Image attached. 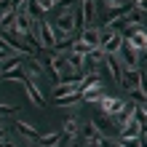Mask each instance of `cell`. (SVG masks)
I'll return each mask as SVG.
<instances>
[{
  "instance_id": "cell-4",
  "label": "cell",
  "mask_w": 147,
  "mask_h": 147,
  "mask_svg": "<svg viewBox=\"0 0 147 147\" xmlns=\"http://www.w3.org/2000/svg\"><path fill=\"white\" fill-rule=\"evenodd\" d=\"M80 86L83 80L78 78V80H67V83H56L54 86V99H64V96H70V94H80Z\"/></svg>"
},
{
  "instance_id": "cell-39",
  "label": "cell",
  "mask_w": 147,
  "mask_h": 147,
  "mask_svg": "<svg viewBox=\"0 0 147 147\" xmlns=\"http://www.w3.org/2000/svg\"><path fill=\"white\" fill-rule=\"evenodd\" d=\"M80 3H83V0H80Z\"/></svg>"
},
{
  "instance_id": "cell-13",
  "label": "cell",
  "mask_w": 147,
  "mask_h": 147,
  "mask_svg": "<svg viewBox=\"0 0 147 147\" xmlns=\"http://www.w3.org/2000/svg\"><path fill=\"white\" fill-rule=\"evenodd\" d=\"M62 144V134L59 131H51V134H43L38 139V147H59Z\"/></svg>"
},
{
  "instance_id": "cell-29",
  "label": "cell",
  "mask_w": 147,
  "mask_h": 147,
  "mask_svg": "<svg viewBox=\"0 0 147 147\" xmlns=\"http://www.w3.org/2000/svg\"><path fill=\"white\" fill-rule=\"evenodd\" d=\"M38 5H40V11H51L56 3H54V0H38Z\"/></svg>"
},
{
  "instance_id": "cell-8",
  "label": "cell",
  "mask_w": 147,
  "mask_h": 147,
  "mask_svg": "<svg viewBox=\"0 0 147 147\" xmlns=\"http://www.w3.org/2000/svg\"><path fill=\"white\" fill-rule=\"evenodd\" d=\"M105 67L110 70V75H112V78H115V80L120 83V78H123V70H126V67H123V62H120V59H118L115 54L105 59Z\"/></svg>"
},
{
  "instance_id": "cell-7",
  "label": "cell",
  "mask_w": 147,
  "mask_h": 147,
  "mask_svg": "<svg viewBox=\"0 0 147 147\" xmlns=\"http://www.w3.org/2000/svg\"><path fill=\"white\" fill-rule=\"evenodd\" d=\"M123 105H126V102H120V99H115V96H105V99H102L99 102V107H102V112H105V115H118V112L120 110H123Z\"/></svg>"
},
{
  "instance_id": "cell-24",
  "label": "cell",
  "mask_w": 147,
  "mask_h": 147,
  "mask_svg": "<svg viewBox=\"0 0 147 147\" xmlns=\"http://www.w3.org/2000/svg\"><path fill=\"white\" fill-rule=\"evenodd\" d=\"M120 147H142V136H128V139H120Z\"/></svg>"
},
{
  "instance_id": "cell-25",
  "label": "cell",
  "mask_w": 147,
  "mask_h": 147,
  "mask_svg": "<svg viewBox=\"0 0 147 147\" xmlns=\"http://www.w3.org/2000/svg\"><path fill=\"white\" fill-rule=\"evenodd\" d=\"M16 105H0V118H8V115H16Z\"/></svg>"
},
{
  "instance_id": "cell-5",
  "label": "cell",
  "mask_w": 147,
  "mask_h": 147,
  "mask_svg": "<svg viewBox=\"0 0 147 147\" xmlns=\"http://www.w3.org/2000/svg\"><path fill=\"white\" fill-rule=\"evenodd\" d=\"M139 80H142V70L139 67H136V70H123L120 86H123L126 91H134V88H139Z\"/></svg>"
},
{
  "instance_id": "cell-31",
  "label": "cell",
  "mask_w": 147,
  "mask_h": 147,
  "mask_svg": "<svg viewBox=\"0 0 147 147\" xmlns=\"http://www.w3.org/2000/svg\"><path fill=\"white\" fill-rule=\"evenodd\" d=\"M107 5H112V8H118V5H128V0H105Z\"/></svg>"
},
{
  "instance_id": "cell-14",
  "label": "cell",
  "mask_w": 147,
  "mask_h": 147,
  "mask_svg": "<svg viewBox=\"0 0 147 147\" xmlns=\"http://www.w3.org/2000/svg\"><path fill=\"white\" fill-rule=\"evenodd\" d=\"M128 43H131V46L142 54V51L147 48V32H144V30H136L134 35H128Z\"/></svg>"
},
{
  "instance_id": "cell-33",
  "label": "cell",
  "mask_w": 147,
  "mask_h": 147,
  "mask_svg": "<svg viewBox=\"0 0 147 147\" xmlns=\"http://www.w3.org/2000/svg\"><path fill=\"white\" fill-rule=\"evenodd\" d=\"M75 0H59V5H72Z\"/></svg>"
},
{
  "instance_id": "cell-1",
  "label": "cell",
  "mask_w": 147,
  "mask_h": 147,
  "mask_svg": "<svg viewBox=\"0 0 147 147\" xmlns=\"http://www.w3.org/2000/svg\"><path fill=\"white\" fill-rule=\"evenodd\" d=\"M78 16H80V11L70 8V11H64V13L56 19L54 30H56V38H59V40H62V38H67V35H70V32L75 30V24H78ZM56 46H59V43H56Z\"/></svg>"
},
{
  "instance_id": "cell-37",
  "label": "cell",
  "mask_w": 147,
  "mask_h": 147,
  "mask_svg": "<svg viewBox=\"0 0 147 147\" xmlns=\"http://www.w3.org/2000/svg\"><path fill=\"white\" fill-rule=\"evenodd\" d=\"M0 3H8V0H0Z\"/></svg>"
},
{
  "instance_id": "cell-18",
  "label": "cell",
  "mask_w": 147,
  "mask_h": 147,
  "mask_svg": "<svg viewBox=\"0 0 147 147\" xmlns=\"http://www.w3.org/2000/svg\"><path fill=\"white\" fill-rule=\"evenodd\" d=\"M78 131H80V123H78L75 118H67L64 120V136H62V142H70Z\"/></svg>"
},
{
  "instance_id": "cell-2",
  "label": "cell",
  "mask_w": 147,
  "mask_h": 147,
  "mask_svg": "<svg viewBox=\"0 0 147 147\" xmlns=\"http://www.w3.org/2000/svg\"><path fill=\"white\" fill-rule=\"evenodd\" d=\"M123 40H126V35H120V32H112V30H102V51H105L107 56H112V54H118L120 51V46H123Z\"/></svg>"
},
{
  "instance_id": "cell-19",
  "label": "cell",
  "mask_w": 147,
  "mask_h": 147,
  "mask_svg": "<svg viewBox=\"0 0 147 147\" xmlns=\"http://www.w3.org/2000/svg\"><path fill=\"white\" fill-rule=\"evenodd\" d=\"M24 88H27V94H30V99L35 102L38 107H43V94L35 88V80H30V78H24Z\"/></svg>"
},
{
  "instance_id": "cell-16",
  "label": "cell",
  "mask_w": 147,
  "mask_h": 147,
  "mask_svg": "<svg viewBox=\"0 0 147 147\" xmlns=\"http://www.w3.org/2000/svg\"><path fill=\"white\" fill-rule=\"evenodd\" d=\"M13 27H16V11L8 8V11H3V16H0V30L8 32V30H13Z\"/></svg>"
},
{
  "instance_id": "cell-40",
  "label": "cell",
  "mask_w": 147,
  "mask_h": 147,
  "mask_svg": "<svg viewBox=\"0 0 147 147\" xmlns=\"http://www.w3.org/2000/svg\"><path fill=\"white\" fill-rule=\"evenodd\" d=\"M118 147H120V144H118Z\"/></svg>"
},
{
  "instance_id": "cell-34",
  "label": "cell",
  "mask_w": 147,
  "mask_h": 147,
  "mask_svg": "<svg viewBox=\"0 0 147 147\" xmlns=\"http://www.w3.org/2000/svg\"><path fill=\"white\" fill-rule=\"evenodd\" d=\"M142 59H144V62H147V48H144V51H142ZM142 59H139V62H142Z\"/></svg>"
},
{
  "instance_id": "cell-27",
  "label": "cell",
  "mask_w": 147,
  "mask_h": 147,
  "mask_svg": "<svg viewBox=\"0 0 147 147\" xmlns=\"http://www.w3.org/2000/svg\"><path fill=\"white\" fill-rule=\"evenodd\" d=\"M128 94H131V99H134V102H139V105H147V96H144L139 88H134V91H128Z\"/></svg>"
},
{
  "instance_id": "cell-30",
  "label": "cell",
  "mask_w": 147,
  "mask_h": 147,
  "mask_svg": "<svg viewBox=\"0 0 147 147\" xmlns=\"http://www.w3.org/2000/svg\"><path fill=\"white\" fill-rule=\"evenodd\" d=\"M139 91L144 94V96H147V72L142 70V80H139Z\"/></svg>"
},
{
  "instance_id": "cell-15",
  "label": "cell",
  "mask_w": 147,
  "mask_h": 147,
  "mask_svg": "<svg viewBox=\"0 0 147 147\" xmlns=\"http://www.w3.org/2000/svg\"><path fill=\"white\" fill-rule=\"evenodd\" d=\"M99 139H102V131L96 128V123H94V120L86 123L83 126V142H99Z\"/></svg>"
},
{
  "instance_id": "cell-3",
  "label": "cell",
  "mask_w": 147,
  "mask_h": 147,
  "mask_svg": "<svg viewBox=\"0 0 147 147\" xmlns=\"http://www.w3.org/2000/svg\"><path fill=\"white\" fill-rule=\"evenodd\" d=\"M120 62H123V67L126 70H136V67H139V51H136L131 43H128V38L123 40V46H120Z\"/></svg>"
},
{
  "instance_id": "cell-11",
  "label": "cell",
  "mask_w": 147,
  "mask_h": 147,
  "mask_svg": "<svg viewBox=\"0 0 147 147\" xmlns=\"http://www.w3.org/2000/svg\"><path fill=\"white\" fill-rule=\"evenodd\" d=\"M94 16H96V0H83L80 3V19L86 24H91Z\"/></svg>"
},
{
  "instance_id": "cell-6",
  "label": "cell",
  "mask_w": 147,
  "mask_h": 147,
  "mask_svg": "<svg viewBox=\"0 0 147 147\" xmlns=\"http://www.w3.org/2000/svg\"><path fill=\"white\" fill-rule=\"evenodd\" d=\"M134 112H136V102H126V105H123V110H120L118 115H112L115 126H120V128H123V126L128 123V120L134 118Z\"/></svg>"
},
{
  "instance_id": "cell-28",
  "label": "cell",
  "mask_w": 147,
  "mask_h": 147,
  "mask_svg": "<svg viewBox=\"0 0 147 147\" xmlns=\"http://www.w3.org/2000/svg\"><path fill=\"white\" fill-rule=\"evenodd\" d=\"M94 123H96V128H99L102 134H107V131H110V126H107V120H105V118H96Z\"/></svg>"
},
{
  "instance_id": "cell-32",
  "label": "cell",
  "mask_w": 147,
  "mask_h": 147,
  "mask_svg": "<svg viewBox=\"0 0 147 147\" xmlns=\"http://www.w3.org/2000/svg\"><path fill=\"white\" fill-rule=\"evenodd\" d=\"M136 5H139V11H144V13H147V0H136Z\"/></svg>"
},
{
  "instance_id": "cell-23",
  "label": "cell",
  "mask_w": 147,
  "mask_h": 147,
  "mask_svg": "<svg viewBox=\"0 0 147 147\" xmlns=\"http://www.w3.org/2000/svg\"><path fill=\"white\" fill-rule=\"evenodd\" d=\"M91 51H94V48L88 46V43H83V40H75V43H72V54H80V56H88Z\"/></svg>"
},
{
  "instance_id": "cell-17",
  "label": "cell",
  "mask_w": 147,
  "mask_h": 147,
  "mask_svg": "<svg viewBox=\"0 0 147 147\" xmlns=\"http://www.w3.org/2000/svg\"><path fill=\"white\" fill-rule=\"evenodd\" d=\"M67 64H70V70H72L75 75H83V67H86V56H80V54H70V56H67Z\"/></svg>"
},
{
  "instance_id": "cell-10",
  "label": "cell",
  "mask_w": 147,
  "mask_h": 147,
  "mask_svg": "<svg viewBox=\"0 0 147 147\" xmlns=\"http://www.w3.org/2000/svg\"><path fill=\"white\" fill-rule=\"evenodd\" d=\"M128 136H142V123L136 118H131L123 128H120V139H128Z\"/></svg>"
},
{
  "instance_id": "cell-38",
  "label": "cell",
  "mask_w": 147,
  "mask_h": 147,
  "mask_svg": "<svg viewBox=\"0 0 147 147\" xmlns=\"http://www.w3.org/2000/svg\"><path fill=\"white\" fill-rule=\"evenodd\" d=\"M54 3H59V0H54Z\"/></svg>"
},
{
  "instance_id": "cell-36",
  "label": "cell",
  "mask_w": 147,
  "mask_h": 147,
  "mask_svg": "<svg viewBox=\"0 0 147 147\" xmlns=\"http://www.w3.org/2000/svg\"><path fill=\"white\" fill-rule=\"evenodd\" d=\"M0 80H3V72H0Z\"/></svg>"
},
{
  "instance_id": "cell-26",
  "label": "cell",
  "mask_w": 147,
  "mask_h": 147,
  "mask_svg": "<svg viewBox=\"0 0 147 147\" xmlns=\"http://www.w3.org/2000/svg\"><path fill=\"white\" fill-rule=\"evenodd\" d=\"M78 99H83V94H70V96H64V99H59V105H62V107H70L72 102H78Z\"/></svg>"
},
{
  "instance_id": "cell-20",
  "label": "cell",
  "mask_w": 147,
  "mask_h": 147,
  "mask_svg": "<svg viewBox=\"0 0 147 147\" xmlns=\"http://www.w3.org/2000/svg\"><path fill=\"white\" fill-rule=\"evenodd\" d=\"M22 56H24V54H11V56L0 59V72H8V70H13V67H19Z\"/></svg>"
},
{
  "instance_id": "cell-12",
  "label": "cell",
  "mask_w": 147,
  "mask_h": 147,
  "mask_svg": "<svg viewBox=\"0 0 147 147\" xmlns=\"http://www.w3.org/2000/svg\"><path fill=\"white\" fill-rule=\"evenodd\" d=\"M16 131H19L22 136H27V139H35V142L43 136V134H40V131H38V128L32 126V123H24V120H19V123H16Z\"/></svg>"
},
{
  "instance_id": "cell-9",
  "label": "cell",
  "mask_w": 147,
  "mask_h": 147,
  "mask_svg": "<svg viewBox=\"0 0 147 147\" xmlns=\"http://www.w3.org/2000/svg\"><path fill=\"white\" fill-rule=\"evenodd\" d=\"M80 40L88 43L91 48H99V46H102V30H96V27H86L83 35H80Z\"/></svg>"
},
{
  "instance_id": "cell-21",
  "label": "cell",
  "mask_w": 147,
  "mask_h": 147,
  "mask_svg": "<svg viewBox=\"0 0 147 147\" xmlns=\"http://www.w3.org/2000/svg\"><path fill=\"white\" fill-rule=\"evenodd\" d=\"M24 78H27V72H24L22 67H13V70L3 72V80H24Z\"/></svg>"
},
{
  "instance_id": "cell-35",
  "label": "cell",
  "mask_w": 147,
  "mask_h": 147,
  "mask_svg": "<svg viewBox=\"0 0 147 147\" xmlns=\"http://www.w3.org/2000/svg\"><path fill=\"white\" fill-rule=\"evenodd\" d=\"M139 110H142V112H144V115H147V105H139Z\"/></svg>"
},
{
  "instance_id": "cell-22",
  "label": "cell",
  "mask_w": 147,
  "mask_h": 147,
  "mask_svg": "<svg viewBox=\"0 0 147 147\" xmlns=\"http://www.w3.org/2000/svg\"><path fill=\"white\" fill-rule=\"evenodd\" d=\"M105 99V94H102V86H96V88H91V91H86L83 94V102H102Z\"/></svg>"
}]
</instances>
